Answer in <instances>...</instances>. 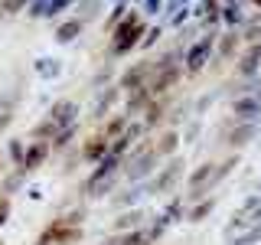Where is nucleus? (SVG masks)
<instances>
[{
    "mask_svg": "<svg viewBox=\"0 0 261 245\" xmlns=\"http://www.w3.org/2000/svg\"><path fill=\"white\" fill-rule=\"evenodd\" d=\"M49 62H53V59H39V65H36V69L43 72V76H56L59 69H56V65H49Z\"/></svg>",
    "mask_w": 261,
    "mask_h": 245,
    "instance_id": "24",
    "label": "nucleus"
},
{
    "mask_svg": "<svg viewBox=\"0 0 261 245\" xmlns=\"http://www.w3.org/2000/svg\"><path fill=\"white\" fill-rule=\"evenodd\" d=\"M79 33H82V20H79V16H75V20H65V23L56 27V43H72Z\"/></svg>",
    "mask_w": 261,
    "mask_h": 245,
    "instance_id": "13",
    "label": "nucleus"
},
{
    "mask_svg": "<svg viewBox=\"0 0 261 245\" xmlns=\"http://www.w3.org/2000/svg\"><path fill=\"white\" fill-rule=\"evenodd\" d=\"M216 39L219 36H202V39H196V43L190 46V53H186V65L183 69L190 72V76H196V72H202L206 69V62H209V56H212V49H216Z\"/></svg>",
    "mask_w": 261,
    "mask_h": 245,
    "instance_id": "3",
    "label": "nucleus"
},
{
    "mask_svg": "<svg viewBox=\"0 0 261 245\" xmlns=\"http://www.w3.org/2000/svg\"><path fill=\"white\" fill-rule=\"evenodd\" d=\"M251 137H255V125L248 121V125H239L235 131H228V134H225V141L232 144V147H245V144L251 141Z\"/></svg>",
    "mask_w": 261,
    "mask_h": 245,
    "instance_id": "14",
    "label": "nucleus"
},
{
    "mask_svg": "<svg viewBox=\"0 0 261 245\" xmlns=\"http://www.w3.org/2000/svg\"><path fill=\"white\" fill-rule=\"evenodd\" d=\"M212 209H216V200H212V196H206V200H196V203H190L186 219H190V223H202V219H206Z\"/></svg>",
    "mask_w": 261,
    "mask_h": 245,
    "instance_id": "11",
    "label": "nucleus"
},
{
    "mask_svg": "<svg viewBox=\"0 0 261 245\" xmlns=\"http://www.w3.org/2000/svg\"><path fill=\"white\" fill-rule=\"evenodd\" d=\"M0 245H4V239H0Z\"/></svg>",
    "mask_w": 261,
    "mask_h": 245,
    "instance_id": "30",
    "label": "nucleus"
},
{
    "mask_svg": "<svg viewBox=\"0 0 261 245\" xmlns=\"http://www.w3.org/2000/svg\"><path fill=\"white\" fill-rule=\"evenodd\" d=\"M144 111H147V118H144V121H147V128H157L160 121H163V102H160V98H153V102L147 105Z\"/></svg>",
    "mask_w": 261,
    "mask_h": 245,
    "instance_id": "19",
    "label": "nucleus"
},
{
    "mask_svg": "<svg viewBox=\"0 0 261 245\" xmlns=\"http://www.w3.org/2000/svg\"><path fill=\"white\" fill-rule=\"evenodd\" d=\"M10 118H13V114H10V105H7V108H0V131L10 125Z\"/></svg>",
    "mask_w": 261,
    "mask_h": 245,
    "instance_id": "26",
    "label": "nucleus"
},
{
    "mask_svg": "<svg viewBox=\"0 0 261 245\" xmlns=\"http://www.w3.org/2000/svg\"><path fill=\"white\" fill-rule=\"evenodd\" d=\"M239 46H242V36H239V33H225V36L219 39V46H216V56H219V59H235Z\"/></svg>",
    "mask_w": 261,
    "mask_h": 245,
    "instance_id": "10",
    "label": "nucleus"
},
{
    "mask_svg": "<svg viewBox=\"0 0 261 245\" xmlns=\"http://www.w3.org/2000/svg\"><path fill=\"white\" fill-rule=\"evenodd\" d=\"M248 4H255V7H261V0H248Z\"/></svg>",
    "mask_w": 261,
    "mask_h": 245,
    "instance_id": "29",
    "label": "nucleus"
},
{
    "mask_svg": "<svg viewBox=\"0 0 261 245\" xmlns=\"http://www.w3.org/2000/svg\"><path fill=\"white\" fill-rule=\"evenodd\" d=\"M222 16H225V23H239V20H242V13H239V4H228Z\"/></svg>",
    "mask_w": 261,
    "mask_h": 245,
    "instance_id": "22",
    "label": "nucleus"
},
{
    "mask_svg": "<svg viewBox=\"0 0 261 245\" xmlns=\"http://www.w3.org/2000/svg\"><path fill=\"white\" fill-rule=\"evenodd\" d=\"M49 151H53V144H49V141H33V144L27 147V157H23V170L43 167L46 157H49Z\"/></svg>",
    "mask_w": 261,
    "mask_h": 245,
    "instance_id": "7",
    "label": "nucleus"
},
{
    "mask_svg": "<svg viewBox=\"0 0 261 245\" xmlns=\"http://www.w3.org/2000/svg\"><path fill=\"white\" fill-rule=\"evenodd\" d=\"M176 144H179V134H176V131H163V134L157 137V144H153V147H157V154H160V157H173Z\"/></svg>",
    "mask_w": 261,
    "mask_h": 245,
    "instance_id": "15",
    "label": "nucleus"
},
{
    "mask_svg": "<svg viewBox=\"0 0 261 245\" xmlns=\"http://www.w3.org/2000/svg\"><path fill=\"white\" fill-rule=\"evenodd\" d=\"M56 134H59V128H56L49 118L43 121V125L33 128V141H56Z\"/></svg>",
    "mask_w": 261,
    "mask_h": 245,
    "instance_id": "17",
    "label": "nucleus"
},
{
    "mask_svg": "<svg viewBox=\"0 0 261 245\" xmlns=\"http://www.w3.org/2000/svg\"><path fill=\"white\" fill-rule=\"evenodd\" d=\"M23 4H27V0H7V10H10V13H16Z\"/></svg>",
    "mask_w": 261,
    "mask_h": 245,
    "instance_id": "27",
    "label": "nucleus"
},
{
    "mask_svg": "<svg viewBox=\"0 0 261 245\" xmlns=\"http://www.w3.org/2000/svg\"><path fill=\"white\" fill-rule=\"evenodd\" d=\"M235 163H239V157H235V154H232V157H228V160L216 163V177H212V190H216V186L222 183V180H225L228 174H232V170H235Z\"/></svg>",
    "mask_w": 261,
    "mask_h": 245,
    "instance_id": "18",
    "label": "nucleus"
},
{
    "mask_svg": "<svg viewBox=\"0 0 261 245\" xmlns=\"http://www.w3.org/2000/svg\"><path fill=\"white\" fill-rule=\"evenodd\" d=\"M95 7H98V0H82V16H85V20H92V16L98 13ZM82 16H79V20H82Z\"/></svg>",
    "mask_w": 261,
    "mask_h": 245,
    "instance_id": "21",
    "label": "nucleus"
},
{
    "mask_svg": "<svg viewBox=\"0 0 261 245\" xmlns=\"http://www.w3.org/2000/svg\"><path fill=\"white\" fill-rule=\"evenodd\" d=\"M7 216H10V196H0V223H7Z\"/></svg>",
    "mask_w": 261,
    "mask_h": 245,
    "instance_id": "23",
    "label": "nucleus"
},
{
    "mask_svg": "<svg viewBox=\"0 0 261 245\" xmlns=\"http://www.w3.org/2000/svg\"><path fill=\"white\" fill-rule=\"evenodd\" d=\"M235 114L245 118V121L258 118V114H261V95L258 98H239V102H235Z\"/></svg>",
    "mask_w": 261,
    "mask_h": 245,
    "instance_id": "12",
    "label": "nucleus"
},
{
    "mask_svg": "<svg viewBox=\"0 0 261 245\" xmlns=\"http://www.w3.org/2000/svg\"><path fill=\"white\" fill-rule=\"evenodd\" d=\"M111 154V141L105 134H92L85 144H82V160L85 163H101Z\"/></svg>",
    "mask_w": 261,
    "mask_h": 245,
    "instance_id": "6",
    "label": "nucleus"
},
{
    "mask_svg": "<svg viewBox=\"0 0 261 245\" xmlns=\"http://www.w3.org/2000/svg\"><path fill=\"white\" fill-rule=\"evenodd\" d=\"M157 4H160V0H147V10L153 13V10H157Z\"/></svg>",
    "mask_w": 261,
    "mask_h": 245,
    "instance_id": "28",
    "label": "nucleus"
},
{
    "mask_svg": "<svg viewBox=\"0 0 261 245\" xmlns=\"http://www.w3.org/2000/svg\"><path fill=\"white\" fill-rule=\"evenodd\" d=\"M111 245H147V232H141V229H134V232H121L114 235V239H108Z\"/></svg>",
    "mask_w": 261,
    "mask_h": 245,
    "instance_id": "16",
    "label": "nucleus"
},
{
    "mask_svg": "<svg viewBox=\"0 0 261 245\" xmlns=\"http://www.w3.org/2000/svg\"><path fill=\"white\" fill-rule=\"evenodd\" d=\"M157 163H160L157 147L153 144H137V151L130 154V160L124 167V177L127 180H144V177H150L153 170H157Z\"/></svg>",
    "mask_w": 261,
    "mask_h": 245,
    "instance_id": "2",
    "label": "nucleus"
},
{
    "mask_svg": "<svg viewBox=\"0 0 261 245\" xmlns=\"http://www.w3.org/2000/svg\"><path fill=\"white\" fill-rule=\"evenodd\" d=\"M111 33H114V36H111V53L114 56H124V53H130V49L141 43L144 23H141V16H137V13H127Z\"/></svg>",
    "mask_w": 261,
    "mask_h": 245,
    "instance_id": "1",
    "label": "nucleus"
},
{
    "mask_svg": "<svg viewBox=\"0 0 261 245\" xmlns=\"http://www.w3.org/2000/svg\"><path fill=\"white\" fill-rule=\"evenodd\" d=\"M144 226V212L141 209H127V212H121L118 219H114V235H121V232H134V229H141Z\"/></svg>",
    "mask_w": 261,
    "mask_h": 245,
    "instance_id": "8",
    "label": "nucleus"
},
{
    "mask_svg": "<svg viewBox=\"0 0 261 245\" xmlns=\"http://www.w3.org/2000/svg\"><path fill=\"white\" fill-rule=\"evenodd\" d=\"M10 157H13V167L23 170V157H27V151H23L20 141H10Z\"/></svg>",
    "mask_w": 261,
    "mask_h": 245,
    "instance_id": "20",
    "label": "nucleus"
},
{
    "mask_svg": "<svg viewBox=\"0 0 261 245\" xmlns=\"http://www.w3.org/2000/svg\"><path fill=\"white\" fill-rule=\"evenodd\" d=\"M75 114H79V105L72 102V98H62V102H56L53 108H49V121L59 131H65V128L75 125Z\"/></svg>",
    "mask_w": 261,
    "mask_h": 245,
    "instance_id": "5",
    "label": "nucleus"
},
{
    "mask_svg": "<svg viewBox=\"0 0 261 245\" xmlns=\"http://www.w3.org/2000/svg\"><path fill=\"white\" fill-rule=\"evenodd\" d=\"M183 167H186V163L179 160V157H170V163H167V167H160V174L153 177L150 190L153 193H170L179 183V177H183Z\"/></svg>",
    "mask_w": 261,
    "mask_h": 245,
    "instance_id": "4",
    "label": "nucleus"
},
{
    "mask_svg": "<svg viewBox=\"0 0 261 245\" xmlns=\"http://www.w3.org/2000/svg\"><path fill=\"white\" fill-rule=\"evenodd\" d=\"M157 36H160V30H150V33H147V36L141 39V46L147 49V46H153V43H157Z\"/></svg>",
    "mask_w": 261,
    "mask_h": 245,
    "instance_id": "25",
    "label": "nucleus"
},
{
    "mask_svg": "<svg viewBox=\"0 0 261 245\" xmlns=\"http://www.w3.org/2000/svg\"><path fill=\"white\" fill-rule=\"evenodd\" d=\"M118 98H121V85L101 88V95H98V105H95V118H105L111 105H118Z\"/></svg>",
    "mask_w": 261,
    "mask_h": 245,
    "instance_id": "9",
    "label": "nucleus"
}]
</instances>
